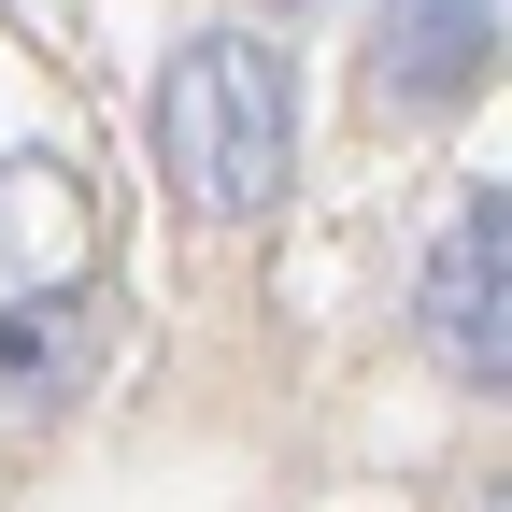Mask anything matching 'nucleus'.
<instances>
[{"mask_svg": "<svg viewBox=\"0 0 512 512\" xmlns=\"http://www.w3.org/2000/svg\"><path fill=\"white\" fill-rule=\"evenodd\" d=\"M100 356H114V313L86 285H15L0 299V427H57L100 384Z\"/></svg>", "mask_w": 512, "mask_h": 512, "instance_id": "20e7f679", "label": "nucleus"}, {"mask_svg": "<svg viewBox=\"0 0 512 512\" xmlns=\"http://www.w3.org/2000/svg\"><path fill=\"white\" fill-rule=\"evenodd\" d=\"M242 15H256V29H271V15H313V0H242Z\"/></svg>", "mask_w": 512, "mask_h": 512, "instance_id": "39448f33", "label": "nucleus"}, {"mask_svg": "<svg viewBox=\"0 0 512 512\" xmlns=\"http://www.w3.org/2000/svg\"><path fill=\"white\" fill-rule=\"evenodd\" d=\"M413 328L456 384H484V399L512 384V200H498V171L456 185V214H441L427 271H413Z\"/></svg>", "mask_w": 512, "mask_h": 512, "instance_id": "f03ea898", "label": "nucleus"}, {"mask_svg": "<svg viewBox=\"0 0 512 512\" xmlns=\"http://www.w3.org/2000/svg\"><path fill=\"white\" fill-rule=\"evenodd\" d=\"M498 86V0H384L370 43H356V100L399 114V128H441Z\"/></svg>", "mask_w": 512, "mask_h": 512, "instance_id": "7ed1b4c3", "label": "nucleus"}, {"mask_svg": "<svg viewBox=\"0 0 512 512\" xmlns=\"http://www.w3.org/2000/svg\"><path fill=\"white\" fill-rule=\"evenodd\" d=\"M157 171L200 228H256L299 171V57L271 29H200L157 72Z\"/></svg>", "mask_w": 512, "mask_h": 512, "instance_id": "f257e3e1", "label": "nucleus"}]
</instances>
